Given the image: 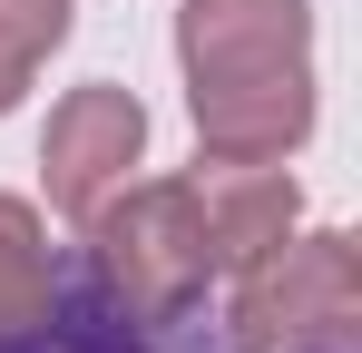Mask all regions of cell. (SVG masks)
Returning <instances> with one entry per match:
<instances>
[{
    "instance_id": "1",
    "label": "cell",
    "mask_w": 362,
    "mask_h": 353,
    "mask_svg": "<svg viewBox=\"0 0 362 353\" xmlns=\"http://www.w3.org/2000/svg\"><path fill=\"white\" fill-rule=\"evenodd\" d=\"M186 99L206 157H294L313 128V0H186Z\"/></svg>"
},
{
    "instance_id": "2",
    "label": "cell",
    "mask_w": 362,
    "mask_h": 353,
    "mask_svg": "<svg viewBox=\"0 0 362 353\" xmlns=\"http://www.w3.org/2000/svg\"><path fill=\"white\" fill-rule=\"evenodd\" d=\"M0 353H226V334L196 314L127 304L88 255H59V275L20 304H0Z\"/></svg>"
},
{
    "instance_id": "3",
    "label": "cell",
    "mask_w": 362,
    "mask_h": 353,
    "mask_svg": "<svg viewBox=\"0 0 362 353\" xmlns=\"http://www.w3.org/2000/svg\"><path fill=\"white\" fill-rule=\"evenodd\" d=\"M362 324V255L353 235H274L255 265H235V314L216 324L226 353H274L303 334H353Z\"/></svg>"
},
{
    "instance_id": "4",
    "label": "cell",
    "mask_w": 362,
    "mask_h": 353,
    "mask_svg": "<svg viewBox=\"0 0 362 353\" xmlns=\"http://www.w3.org/2000/svg\"><path fill=\"white\" fill-rule=\"evenodd\" d=\"M78 255H88L127 304H147V314H196V304H206V275H216L206 216H196V186H186V176L108 196V206L88 216V245H78Z\"/></svg>"
},
{
    "instance_id": "5",
    "label": "cell",
    "mask_w": 362,
    "mask_h": 353,
    "mask_svg": "<svg viewBox=\"0 0 362 353\" xmlns=\"http://www.w3.org/2000/svg\"><path fill=\"white\" fill-rule=\"evenodd\" d=\"M137 147H147V108H137L127 89H108V79H98V89H69L59 118H49V147H40V167H49V206L88 226V216L127 186Z\"/></svg>"
},
{
    "instance_id": "6",
    "label": "cell",
    "mask_w": 362,
    "mask_h": 353,
    "mask_svg": "<svg viewBox=\"0 0 362 353\" xmlns=\"http://www.w3.org/2000/svg\"><path fill=\"white\" fill-rule=\"evenodd\" d=\"M186 186H196V216H206V255H216V275L255 265L274 235H294V176H284V157H206Z\"/></svg>"
},
{
    "instance_id": "7",
    "label": "cell",
    "mask_w": 362,
    "mask_h": 353,
    "mask_svg": "<svg viewBox=\"0 0 362 353\" xmlns=\"http://www.w3.org/2000/svg\"><path fill=\"white\" fill-rule=\"evenodd\" d=\"M69 40V0H0V118L20 108L30 69Z\"/></svg>"
},
{
    "instance_id": "8",
    "label": "cell",
    "mask_w": 362,
    "mask_h": 353,
    "mask_svg": "<svg viewBox=\"0 0 362 353\" xmlns=\"http://www.w3.org/2000/svg\"><path fill=\"white\" fill-rule=\"evenodd\" d=\"M49 275H59V255H49V235H40V216H30L20 196H0V304L40 294Z\"/></svg>"
},
{
    "instance_id": "9",
    "label": "cell",
    "mask_w": 362,
    "mask_h": 353,
    "mask_svg": "<svg viewBox=\"0 0 362 353\" xmlns=\"http://www.w3.org/2000/svg\"><path fill=\"white\" fill-rule=\"evenodd\" d=\"M274 353H353V334H303V344H274Z\"/></svg>"
}]
</instances>
